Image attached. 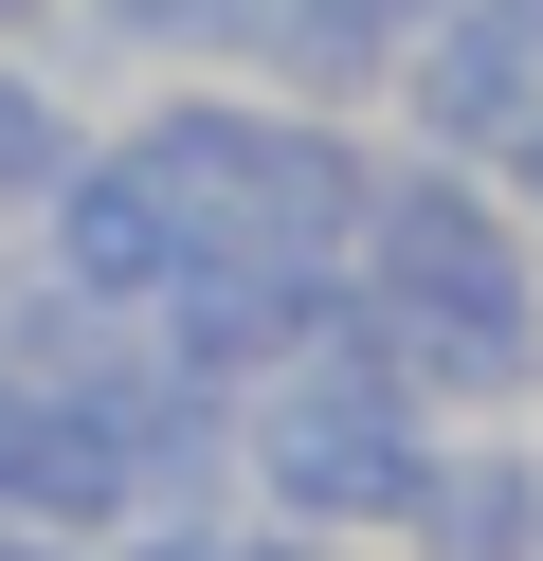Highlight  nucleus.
<instances>
[{
    "instance_id": "1",
    "label": "nucleus",
    "mask_w": 543,
    "mask_h": 561,
    "mask_svg": "<svg viewBox=\"0 0 543 561\" xmlns=\"http://www.w3.org/2000/svg\"><path fill=\"white\" fill-rule=\"evenodd\" d=\"M381 344H398L417 380H471V399L543 380V254L489 218V199L398 182V199H381Z\"/></svg>"
},
{
    "instance_id": "2",
    "label": "nucleus",
    "mask_w": 543,
    "mask_h": 561,
    "mask_svg": "<svg viewBox=\"0 0 543 561\" xmlns=\"http://www.w3.org/2000/svg\"><path fill=\"white\" fill-rule=\"evenodd\" d=\"M272 489H290V507H398V489H417L398 399H381V380H308V399L272 416Z\"/></svg>"
},
{
    "instance_id": "3",
    "label": "nucleus",
    "mask_w": 543,
    "mask_h": 561,
    "mask_svg": "<svg viewBox=\"0 0 543 561\" xmlns=\"http://www.w3.org/2000/svg\"><path fill=\"white\" fill-rule=\"evenodd\" d=\"M434 561H543V453H453V471L398 489Z\"/></svg>"
},
{
    "instance_id": "4",
    "label": "nucleus",
    "mask_w": 543,
    "mask_h": 561,
    "mask_svg": "<svg viewBox=\"0 0 543 561\" xmlns=\"http://www.w3.org/2000/svg\"><path fill=\"white\" fill-rule=\"evenodd\" d=\"M417 110H434V146H507V127L543 110V91H525V37H507V19L434 37V55H417Z\"/></svg>"
},
{
    "instance_id": "5",
    "label": "nucleus",
    "mask_w": 543,
    "mask_h": 561,
    "mask_svg": "<svg viewBox=\"0 0 543 561\" xmlns=\"http://www.w3.org/2000/svg\"><path fill=\"white\" fill-rule=\"evenodd\" d=\"M109 19H127V37H163V19H217V0H109Z\"/></svg>"
},
{
    "instance_id": "6",
    "label": "nucleus",
    "mask_w": 543,
    "mask_h": 561,
    "mask_svg": "<svg viewBox=\"0 0 543 561\" xmlns=\"http://www.w3.org/2000/svg\"><path fill=\"white\" fill-rule=\"evenodd\" d=\"M471 19H507V37H525V55H543V0H471Z\"/></svg>"
}]
</instances>
